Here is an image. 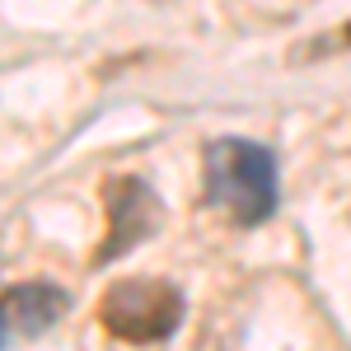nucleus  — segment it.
Listing matches in <instances>:
<instances>
[{
	"instance_id": "3",
	"label": "nucleus",
	"mask_w": 351,
	"mask_h": 351,
	"mask_svg": "<svg viewBox=\"0 0 351 351\" xmlns=\"http://www.w3.org/2000/svg\"><path fill=\"white\" fill-rule=\"evenodd\" d=\"M104 206H108V239L99 243V253H94L99 267L112 263V258H122V253H132L136 243L150 239L164 220L160 197L141 178H132V173H117V178L104 183Z\"/></svg>"
},
{
	"instance_id": "4",
	"label": "nucleus",
	"mask_w": 351,
	"mask_h": 351,
	"mask_svg": "<svg viewBox=\"0 0 351 351\" xmlns=\"http://www.w3.org/2000/svg\"><path fill=\"white\" fill-rule=\"evenodd\" d=\"M66 304H71L66 291L52 281H24V286L0 291V351L24 347L38 332H47L66 314Z\"/></svg>"
},
{
	"instance_id": "1",
	"label": "nucleus",
	"mask_w": 351,
	"mask_h": 351,
	"mask_svg": "<svg viewBox=\"0 0 351 351\" xmlns=\"http://www.w3.org/2000/svg\"><path fill=\"white\" fill-rule=\"evenodd\" d=\"M202 188H206V202L216 211H225L234 225H243V230L263 225L276 211V160L258 141L220 136L206 145Z\"/></svg>"
},
{
	"instance_id": "5",
	"label": "nucleus",
	"mask_w": 351,
	"mask_h": 351,
	"mask_svg": "<svg viewBox=\"0 0 351 351\" xmlns=\"http://www.w3.org/2000/svg\"><path fill=\"white\" fill-rule=\"evenodd\" d=\"M337 38H342V43H347V47H351V24H347V28H342V33H337Z\"/></svg>"
},
{
	"instance_id": "2",
	"label": "nucleus",
	"mask_w": 351,
	"mask_h": 351,
	"mask_svg": "<svg viewBox=\"0 0 351 351\" xmlns=\"http://www.w3.org/2000/svg\"><path fill=\"white\" fill-rule=\"evenodd\" d=\"M99 319L112 337L132 347H150V342L173 337V328L183 324V291L160 276H127L104 291Z\"/></svg>"
}]
</instances>
